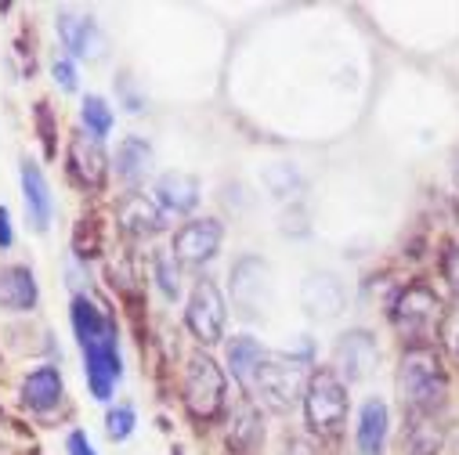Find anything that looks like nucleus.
I'll return each instance as SVG.
<instances>
[{"label": "nucleus", "instance_id": "nucleus-1", "mask_svg": "<svg viewBox=\"0 0 459 455\" xmlns=\"http://www.w3.org/2000/svg\"><path fill=\"white\" fill-rule=\"evenodd\" d=\"M398 394H402V405H409L412 412H434V408L445 405L448 380H445V369H441L437 355L427 344L423 348H409L402 355Z\"/></svg>", "mask_w": 459, "mask_h": 455}, {"label": "nucleus", "instance_id": "nucleus-2", "mask_svg": "<svg viewBox=\"0 0 459 455\" xmlns=\"http://www.w3.org/2000/svg\"><path fill=\"white\" fill-rule=\"evenodd\" d=\"M224 391L228 387H224L221 365L210 355L195 351L185 365V408H188V416L199 423L213 419L224 408Z\"/></svg>", "mask_w": 459, "mask_h": 455}, {"label": "nucleus", "instance_id": "nucleus-3", "mask_svg": "<svg viewBox=\"0 0 459 455\" xmlns=\"http://www.w3.org/2000/svg\"><path fill=\"white\" fill-rule=\"evenodd\" d=\"M304 412H307V426L315 434H336L348 419V387H343L329 369L315 373L304 387Z\"/></svg>", "mask_w": 459, "mask_h": 455}, {"label": "nucleus", "instance_id": "nucleus-4", "mask_svg": "<svg viewBox=\"0 0 459 455\" xmlns=\"http://www.w3.org/2000/svg\"><path fill=\"white\" fill-rule=\"evenodd\" d=\"M394 329L402 332V339H409V348H423V339L434 332L437 322V293L430 286H405L394 300Z\"/></svg>", "mask_w": 459, "mask_h": 455}, {"label": "nucleus", "instance_id": "nucleus-5", "mask_svg": "<svg viewBox=\"0 0 459 455\" xmlns=\"http://www.w3.org/2000/svg\"><path fill=\"white\" fill-rule=\"evenodd\" d=\"M300 391H304V362L268 351L261 369H257V376H254L250 394H261L272 408H290Z\"/></svg>", "mask_w": 459, "mask_h": 455}, {"label": "nucleus", "instance_id": "nucleus-6", "mask_svg": "<svg viewBox=\"0 0 459 455\" xmlns=\"http://www.w3.org/2000/svg\"><path fill=\"white\" fill-rule=\"evenodd\" d=\"M83 348V358H87V383H91V394L98 401H108L112 398V383L124 376V365H120V348H117V322H108L98 336L91 339H80Z\"/></svg>", "mask_w": 459, "mask_h": 455}, {"label": "nucleus", "instance_id": "nucleus-7", "mask_svg": "<svg viewBox=\"0 0 459 455\" xmlns=\"http://www.w3.org/2000/svg\"><path fill=\"white\" fill-rule=\"evenodd\" d=\"M224 322H228V307H224L221 289L210 279H199L185 307V325L192 329L199 344H217L224 336Z\"/></svg>", "mask_w": 459, "mask_h": 455}, {"label": "nucleus", "instance_id": "nucleus-8", "mask_svg": "<svg viewBox=\"0 0 459 455\" xmlns=\"http://www.w3.org/2000/svg\"><path fill=\"white\" fill-rule=\"evenodd\" d=\"M69 177L73 185H80L83 192H101L105 177H108V156L101 149L98 138H91L87 131L69 134Z\"/></svg>", "mask_w": 459, "mask_h": 455}, {"label": "nucleus", "instance_id": "nucleus-9", "mask_svg": "<svg viewBox=\"0 0 459 455\" xmlns=\"http://www.w3.org/2000/svg\"><path fill=\"white\" fill-rule=\"evenodd\" d=\"M221 239H224L221 220L203 217V220H188V224H181V232L174 236V246H170V250H174V257H178L181 264L199 268V264H206V261L217 257Z\"/></svg>", "mask_w": 459, "mask_h": 455}, {"label": "nucleus", "instance_id": "nucleus-10", "mask_svg": "<svg viewBox=\"0 0 459 455\" xmlns=\"http://www.w3.org/2000/svg\"><path fill=\"white\" fill-rule=\"evenodd\" d=\"M58 37H62V44H65L76 58H87V62L101 58L105 47H108V40H105V33L98 30V22L87 19V15H73V12H62V15H58Z\"/></svg>", "mask_w": 459, "mask_h": 455}, {"label": "nucleus", "instance_id": "nucleus-11", "mask_svg": "<svg viewBox=\"0 0 459 455\" xmlns=\"http://www.w3.org/2000/svg\"><path fill=\"white\" fill-rule=\"evenodd\" d=\"M117 224L131 239H152L156 232H163V213L142 192H131L117 202Z\"/></svg>", "mask_w": 459, "mask_h": 455}, {"label": "nucleus", "instance_id": "nucleus-12", "mask_svg": "<svg viewBox=\"0 0 459 455\" xmlns=\"http://www.w3.org/2000/svg\"><path fill=\"white\" fill-rule=\"evenodd\" d=\"M22 195H26V210L37 232L51 228V213H55V199H51V185L44 177V170L33 159H22Z\"/></svg>", "mask_w": 459, "mask_h": 455}, {"label": "nucleus", "instance_id": "nucleus-13", "mask_svg": "<svg viewBox=\"0 0 459 455\" xmlns=\"http://www.w3.org/2000/svg\"><path fill=\"white\" fill-rule=\"evenodd\" d=\"M336 365L348 380H366L377 365V344L369 332H348L336 344Z\"/></svg>", "mask_w": 459, "mask_h": 455}, {"label": "nucleus", "instance_id": "nucleus-14", "mask_svg": "<svg viewBox=\"0 0 459 455\" xmlns=\"http://www.w3.org/2000/svg\"><path fill=\"white\" fill-rule=\"evenodd\" d=\"M37 279L26 264H12V268H0V307L8 311H33L37 307Z\"/></svg>", "mask_w": 459, "mask_h": 455}, {"label": "nucleus", "instance_id": "nucleus-15", "mask_svg": "<svg viewBox=\"0 0 459 455\" xmlns=\"http://www.w3.org/2000/svg\"><path fill=\"white\" fill-rule=\"evenodd\" d=\"M261 289L272 293L268 264H264V261H254V257H250V261H239L236 279H232V296L239 300V307H243V311H257V307L264 304Z\"/></svg>", "mask_w": 459, "mask_h": 455}, {"label": "nucleus", "instance_id": "nucleus-16", "mask_svg": "<svg viewBox=\"0 0 459 455\" xmlns=\"http://www.w3.org/2000/svg\"><path fill=\"white\" fill-rule=\"evenodd\" d=\"M62 394H65L62 376H58V369H51V365H44V369H37V373H30V376L22 380V401H26L33 412H51V408H58Z\"/></svg>", "mask_w": 459, "mask_h": 455}, {"label": "nucleus", "instance_id": "nucleus-17", "mask_svg": "<svg viewBox=\"0 0 459 455\" xmlns=\"http://www.w3.org/2000/svg\"><path fill=\"white\" fill-rule=\"evenodd\" d=\"M300 300L307 307V314H318V318H333L340 307H343V289L333 275H311L300 289Z\"/></svg>", "mask_w": 459, "mask_h": 455}, {"label": "nucleus", "instance_id": "nucleus-18", "mask_svg": "<svg viewBox=\"0 0 459 455\" xmlns=\"http://www.w3.org/2000/svg\"><path fill=\"white\" fill-rule=\"evenodd\" d=\"M156 195H160L163 210H170V213H188V210L199 202V181H195L192 174L170 170V174H163V177H160Z\"/></svg>", "mask_w": 459, "mask_h": 455}, {"label": "nucleus", "instance_id": "nucleus-19", "mask_svg": "<svg viewBox=\"0 0 459 455\" xmlns=\"http://www.w3.org/2000/svg\"><path fill=\"white\" fill-rule=\"evenodd\" d=\"M387 441V405L380 398H369L359 416V455H380Z\"/></svg>", "mask_w": 459, "mask_h": 455}, {"label": "nucleus", "instance_id": "nucleus-20", "mask_svg": "<svg viewBox=\"0 0 459 455\" xmlns=\"http://www.w3.org/2000/svg\"><path fill=\"white\" fill-rule=\"evenodd\" d=\"M264 355H268V351L257 344L254 336H236L232 344H228V365H232V376L239 380V387H243V391H250V387H254V376H257V369H261Z\"/></svg>", "mask_w": 459, "mask_h": 455}, {"label": "nucleus", "instance_id": "nucleus-21", "mask_svg": "<svg viewBox=\"0 0 459 455\" xmlns=\"http://www.w3.org/2000/svg\"><path fill=\"white\" fill-rule=\"evenodd\" d=\"M152 167V149L142 142V138H127L120 149H117V174L127 181V185H138Z\"/></svg>", "mask_w": 459, "mask_h": 455}, {"label": "nucleus", "instance_id": "nucleus-22", "mask_svg": "<svg viewBox=\"0 0 459 455\" xmlns=\"http://www.w3.org/2000/svg\"><path fill=\"white\" fill-rule=\"evenodd\" d=\"M261 437H264V430H261V416H257V408H254L250 401L239 405L236 416H232V434H228V444H232L236 451H250Z\"/></svg>", "mask_w": 459, "mask_h": 455}, {"label": "nucleus", "instance_id": "nucleus-23", "mask_svg": "<svg viewBox=\"0 0 459 455\" xmlns=\"http://www.w3.org/2000/svg\"><path fill=\"white\" fill-rule=\"evenodd\" d=\"M80 112H83V124H87V134H91V138H98V142H101V138L112 131V108L105 105V98L87 94Z\"/></svg>", "mask_w": 459, "mask_h": 455}, {"label": "nucleus", "instance_id": "nucleus-24", "mask_svg": "<svg viewBox=\"0 0 459 455\" xmlns=\"http://www.w3.org/2000/svg\"><path fill=\"white\" fill-rule=\"evenodd\" d=\"M73 250H76L80 261H87V257H94V253L101 250V220H98L94 213L80 217L76 232H73Z\"/></svg>", "mask_w": 459, "mask_h": 455}, {"label": "nucleus", "instance_id": "nucleus-25", "mask_svg": "<svg viewBox=\"0 0 459 455\" xmlns=\"http://www.w3.org/2000/svg\"><path fill=\"white\" fill-rule=\"evenodd\" d=\"M33 120H37V131H40V145H44V156L48 159H55V152H58V142H55V112H51V105L48 101H37V108H33Z\"/></svg>", "mask_w": 459, "mask_h": 455}, {"label": "nucleus", "instance_id": "nucleus-26", "mask_svg": "<svg viewBox=\"0 0 459 455\" xmlns=\"http://www.w3.org/2000/svg\"><path fill=\"white\" fill-rule=\"evenodd\" d=\"M105 430L112 441H127L134 434V408L131 405H120V408H112L105 416Z\"/></svg>", "mask_w": 459, "mask_h": 455}, {"label": "nucleus", "instance_id": "nucleus-27", "mask_svg": "<svg viewBox=\"0 0 459 455\" xmlns=\"http://www.w3.org/2000/svg\"><path fill=\"white\" fill-rule=\"evenodd\" d=\"M437 451V434L430 423H412L409 434V455H434Z\"/></svg>", "mask_w": 459, "mask_h": 455}, {"label": "nucleus", "instance_id": "nucleus-28", "mask_svg": "<svg viewBox=\"0 0 459 455\" xmlns=\"http://www.w3.org/2000/svg\"><path fill=\"white\" fill-rule=\"evenodd\" d=\"M156 282H160V289L174 300L178 296V268H174V253H156Z\"/></svg>", "mask_w": 459, "mask_h": 455}, {"label": "nucleus", "instance_id": "nucleus-29", "mask_svg": "<svg viewBox=\"0 0 459 455\" xmlns=\"http://www.w3.org/2000/svg\"><path fill=\"white\" fill-rule=\"evenodd\" d=\"M441 339H445V348L459 358V304H452L441 318Z\"/></svg>", "mask_w": 459, "mask_h": 455}, {"label": "nucleus", "instance_id": "nucleus-30", "mask_svg": "<svg viewBox=\"0 0 459 455\" xmlns=\"http://www.w3.org/2000/svg\"><path fill=\"white\" fill-rule=\"evenodd\" d=\"M441 271H445L448 286L459 293V246H452V250L445 253V261H441Z\"/></svg>", "mask_w": 459, "mask_h": 455}, {"label": "nucleus", "instance_id": "nucleus-31", "mask_svg": "<svg viewBox=\"0 0 459 455\" xmlns=\"http://www.w3.org/2000/svg\"><path fill=\"white\" fill-rule=\"evenodd\" d=\"M65 448H69V455H98L94 444H91V437L83 430H73L69 441H65Z\"/></svg>", "mask_w": 459, "mask_h": 455}, {"label": "nucleus", "instance_id": "nucleus-32", "mask_svg": "<svg viewBox=\"0 0 459 455\" xmlns=\"http://www.w3.org/2000/svg\"><path fill=\"white\" fill-rule=\"evenodd\" d=\"M51 73H55V80H58L65 90H76V69H73V62H65V58H62V62H55V69H51Z\"/></svg>", "mask_w": 459, "mask_h": 455}, {"label": "nucleus", "instance_id": "nucleus-33", "mask_svg": "<svg viewBox=\"0 0 459 455\" xmlns=\"http://www.w3.org/2000/svg\"><path fill=\"white\" fill-rule=\"evenodd\" d=\"M15 243V232H12V217H8V210L0 206V250H8Z\"/></svg>", "mask_w": 459, "mask_h": 455}, {"label": "nucleus", "instance_id": "nucleus-34", "mask_svg": "<svg viewBox=\"0 0 459 455\" xmlns=\"http://www.w3.org/2000/svg\"><path fill=\"white\" fill-rule=\"evenodd\" d=\"M286 455H318V448L307 437H293V441H286Z\"/></svg>", "mask_w": 459, "mask_h": 455}, {"label": "nucleus", "instance_id": "nucleus-35", "mask_svg": "<svg viewBox=\"0 0 459 455\" xmlns=\"http://www.w3.org/2000/svg\"><path fill=\"white\" fill-rule=\"evenodd\" d=\"M441 451H445V455H459V437H452V441H448Z\"/></svg>", "mask_w": 459, "mask_h": 455}, {"label": "nucleus", "instance_id": "nucleus-36", "mask_svg": "<svg viewBox=\"0 0 459 455\" xmlns=\"http://www.w3.org/2000/svg\"><path fill=\"white\" fill-rule=\"evenodd\" d=\"M455 174H459V163H455Z\"/></svg>", "mask_w": 459, "mask_h": 455}]
</instances>
